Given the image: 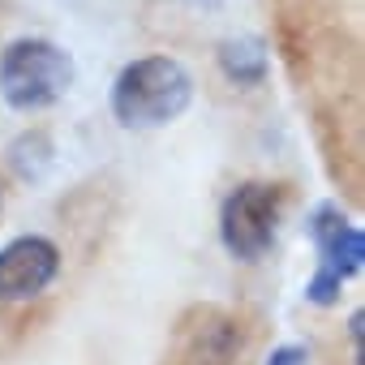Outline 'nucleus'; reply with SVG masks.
<instances>
[{
	"label": "nucleus",
	"instance_id": "nucleus-1",
	"mask_svg": "<svg viewBox=\"0 0 365 365\" xmlns=\"http://www.w3.org/2000/svg\"><path fill=\"white\" fill-rule=\"evenodd\" d=\"M194 99V78L172 56H142L120 69L112 86V116L125 129L172 125Z\"/></svg>",
	"mask_w": 365,
	"mask_h": 365
},
{
	"label": "nucleus",
	"instance_id": "nucleus-2",
	"mask_svg": "<svg viewBox=\"0 0 365 365\" xmlns=\"http://www.w3.org/2000/svg\"><path fill=\"white\" fill-rule=\"evenodd\" d=\"M78 69L52 39H14L0 52V95L14 112H43L69 95Z\"/></svg>",
	"mask_w": 365,
	"mask_h": 365
},
{
	"label": "nucleus",
	"instance_id": "nucleus-3",
	"mask_svg": "<svg viewBox=\"0 0 365 365\" xmlns=\"http://www.w3.org/2000/svg\"><path fill=\"white\" fill-rule=\"evenodd\" d=\"M279 215H284V190L279 185H262V180L237 185L224 198V211H220L224 250L241 262L267 258L271 245H275V232H279Z\"/></svg>",
	"mask_w": 365,
	"mask_h": 365
},
{
	"label": "nucleus",
	"instance_id": "nucleus-4",
	"mask_svg": "<svg viewBox=\"0 0 365 365\" xmlns=\"http://www.w3.org/2000/svg\"><path fill=\"white\" fill-rule=\"evenodd\" d=\"M309 237L318 245V271L314 279L305 284V297L314 305H335L339 301V288L348 275H356L365 267V237L361 228L331 202H322L314 215H309Z\"/></svg>",
	"mask_w": 365,
	"mask_h": 365
},
{
	"label": "nucleus",
	"instance_id": "nucleus-5",
	"mask_svg": "<svg viewBox=\"0 0 365 365\" xmlns=\"http://www.w3.org/2000/svg\"><path fill=\"white\" fill-rule=\"evenodd\" d=\"M61 271V250L48 237H18L0 250V301H31Z\"/></svg>",
	"mask_w": 365,
	"mask_h": 365
},
{
	"label": "nucleus",
	"instance_id": "nucleus-6",
	"mask_svg": "<svg viewBox=\"0 0 365 365\" xmlns=\"http://www.w3.org/2000/svg\"><path fill=\"white\" fill-rule=\"evenodd\" d=\"M220 65L237 86H262L267 78V48L254 35H237L220 43Z\"/></svg>",
	"mask_w": 365,
	"mask_h": 365
},
{
	"label": "nucleus",
	"instance_id": "nucleus-7",
	"mask_svg": "<svg viewBox=\"0 0 365 365\" xmlns=\"http://www.w3.org/2000/svg\"><path fill=\"white\" fill-rule=\"evenodd\" d=\"M9 163L22 180H39L48 168H52V142L43 133H22L14 146H9Z\"/></svg>",
	"mask_w": 365,
	"mask_h": 365
},
{
	"label": "nucleus",
	"instance_id": "nucleus-8",
	"mask_svg": "<svg viewBox=\"0 0 365 365\" xmlns=\"http://www.w3.org/2000/svg\"><path fill=\"white\" fill-rule=\"evenodd\" d=\"M267 365H309V348L305 344H279L267 356Z\"/></svg>",
	"mask_w": 365,
	"mask_h": 365
},
{
	"label": "nucleus",
	"instance_id": "nucleus-9",
	"mask_svg": "<svg viewBox=\"0 0 365 365\" xmlns=\"http://www.w3.org/2000/svg\"><path fill=\"white\" fill-rule=\"evenodd\" d=\"M0 207H5V190H0Z\"/></svg>",
	"mask_w": 365,
	"mask_h": 365
}]
</instances>
